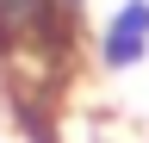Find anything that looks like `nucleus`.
<instances>
[{"instance_id":"1","label":"nucleus","mask_w":149,"mask_h":143,"mask_svg":"<svg viewBox=\"0 0 149 143\" xmlns=\"http://www.w3.org/2000/svg\"><path fill=\"white\" fill-rule=\"evenodd\" d=\"M81 25L87 19L62 13L56 0H0V93L37 143H50V124L37 112L56 100L62 75L81 56Z\"/></svg>"},{"instance_id":"3","label":"nucleus","mask_w":149,"mask_h":143,"mask_svg":"<svg viewBox=\"0 0 149 143\" xmlns=\"http://www.w3.org/2000/svg\"><path fill=\"white\" fill-rule=\"evenodd\" d=\"M56 6H62V13H74V19H87V6H93V0H56Z\"/></svg>"},{"instance_id":"2","label":"nucleus","mask_w":149,"mask_h":143,"mask_svg":"<svg viewBox=\"0 0 149 143\" xmlns=\"http://www.w3.org/2000/svg\"><path fill=\"white\" fill-rule=\"evenodd\" d=\"M143 56H149V0H118L93 38V62L106 75H130Z\"/></svg>"}]
</instances>
